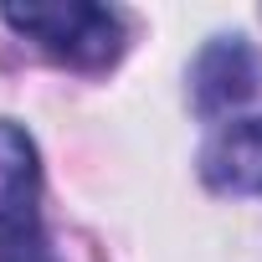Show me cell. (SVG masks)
<instances>
[{"mask_svg":"<svg viewBox=\"0 0 262 262\" xmlns=\"http://www.w3.org/2000/svg\"><path fill=\"white\" fill-rule=\"evenodd\" d=\"M11 31H21L26 41H36L52 62L98 72L108 62H118L123 52V26L108 6L93 0H26V6H0Z\"/></svg>","mask_w":262,"mask_h":262,"instance_id":"obj_1","label":"cell"},{"mask_svg":"<svg viewBox=\"0 0 262 262\" xmlns=\"http://www.w3.org/2000/svg\"><path fill=\"white\" fill-rule=\"evenodd\" d=\"M201 170L216 190H236V195H262V118H231L221 123L206 155H201Z\"/></svg>","mask_w":262,"mask_h":262,"instance_id":"obj_4","label":"cell"},{"mask_svg":"<svg viewBox=\"0 0 262 262\" xmlns=\"http://www.w3.org/2000/svg\"><path fill=\"white\" fill-rule=\"evenodd\" d=\"M262 82V62L257 52L242 41V36H221L211 41L195 67H190V93H195V108L201 113H226L236 103H247Z\"/></svg>","mask_w":262,"mask_h":262,"instance_id":"obj_3","label":"cell"},{"mask_svg":"<svg viewBox=\"0 0 262 262\" xmlns=\"http://www.w3.org/2000/svg\"><path fill=\"white\" fill-rule=\"evenodd\" d=\"M0 262H57V257L31 236V242H16V247H0Z\"/></svg>","mask_w":262,"mask_h":262,"instance_id":"obj_5","label":"cell"},{"mask_svg":"<svg viewBox=\"0 0 262 262\" xmlns=\"http://www.w3.org/2000/svg\"><path fill=\"white\" fill-rule=\"evenodd\" d=\"M36 195H41V165L26 128L0 118V247H16L36 236Z\"/></svg>","mask_w":262,"mask_h":262,"instance_id":"obj_2","label":"cell"}]
</instances>
